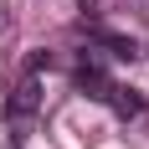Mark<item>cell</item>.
Returning <instances> with one entry per match:
<instances>
[{
    "label": "cell",
    "mask_w": 149,
    "mask_h": 149,
    "mask_svg": "<svg viewBox=\"0 0 149 149\" xmlns=\"http://www.w3.org/2000/svg\"><path fill=\"white\" fill-rule=\"evenodd\" d=\"M72 88L82 93V98H98V103H108V93H113V77L103 72V62H98V57H88V52H82V62L72 67Z\"/></svg>",
    "instance_id": "obj_1"
},
{
    "label": "cell",
    "mask_w": 149,
    "mask_h": 149,
    "mask_svg": "<svg viewBox=\"0 0 149 149\" xmlns=\"http://www.w3.org/2000/svg\"><path fill=\"white\" fill-rule=\"evenodd\" d=\"M36 108H41V77H21V82H15V93L5 98V118L21 129Z\"/></svg>",
    "instance_id": "obj_2"
},
{
    "label": "cell",
    "mask_w": 149,
    "mask_h": 149,
    "mask_svg": "<svg viewBox=\"0 0 149 149\" xmlns=\"http://www.w3.org/2000/svg\"><path fill=\"white\" fill-rule=\"evenodd\" d=\"M108 103H113V113H118V118H139V113H144V93H134V88H118V82H113V93H108Z\"/></svg>",
    "instance_id": "obj_3"
},
{
    "label": "cell",
    "mask_w": 149,
    "mask_h": 149,
    "mask_svg": "<svg viewBox=\"0 0 149 149\" xmlns=\"http://www.w3.org/2000/svg\"><path fill=\"white\" fill-rule=\"evenodd\" d=\"M98 41L108 46V57H118V62H134V57H139V41H134V36H113V31H98Z\"/></svg>",
    "instance_id": "obj_4"
},
{
    "label": "cell",
    "mask_w": 149,
    "mask_h": 149,
    "mask_svg": "<svg viewBox=\"0 0 149 149\" xmlns=\"http://www.w3.org/2000/svg\"><path fill=\"white\" fill-rule=\"evenodd\" d=\"M41 72H52V52H31L26 57V77H41Z\"/></svg>",
    "instance_id": "obj_5"
},
{
    "label": "cell",
    "mask_w": 149,
    "mask_h": 149,
    "mask_svg": "<svg viewBox=\"0 0 149 149\" xmlns=\"http://www.w3.org/2000/svg\"><path fill=\"white\" fill-rule=\"evenodd\" d=\"M77 5H82V10H93V5H98V0H77Z\"/></svg>",
    "instance_id": "obj_6"
}]
</instances>
